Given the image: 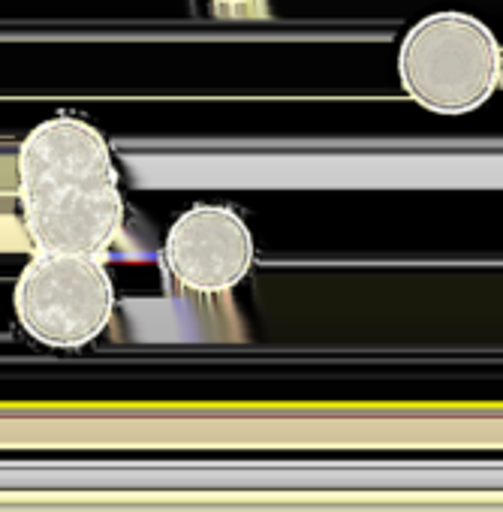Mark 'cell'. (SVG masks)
I'll use <instances>...</instances> for the list:
<instances>
[{
    "label": "cell",
    "instance_id": "3957f363",
    "mask_svg": "<svg viewBox=\"0 0 503 512\" xmlns=\"http://www.w3.org/2000/svg\"><path fill=\"white\" fill-rule=\"evenodd\" d=\"M257 241L247 220L226 205H193L166 232L163 266L169 278L202 296L235 290L254 269Z\"/></svg>",
    "mask_w": 503,
    "mask_h": 512
},
{
    "label": "cell",
    "instance_id": "7a4b0ae2",
    "mask_svg": "<svg viewBox=\"0 0 503 512\" xmlns=\"http://www.w3.org/2000/svg\"><path fill=\"white\" fill-rule=\"evenodd\" d=\"M22 332L49 350H82L115 314V284L100 256L37 253L13 290Z\"/></svg>",
    "mask_w": 503,
    "mask_h": 512
},
{
    "label": "cell",
    "instance_id": "5b68a950",
    "mask_svg": "<svg viewBox=\"0 0 503 512\" xmlns=\"http://www.w3.org/2000/svg\"><path fill=\"white\" fill-rule=\"evenodd\" d=\"M22 229L37 253L100 256L103 260L124 229L121 187H91L25 202Z\"/></svg>",
    "mask_w": 503,
    "mask_h": 512
},
{
    "label": "cell",
    "instance_id": "277c9868",
    "mask_svg": "<svg viewBox=\"0 0 503 512\" xmlns=\"http://www.w3.org/2000/svg\"><path fill=\"white\" fill-rule=\"evenodd\" d=\"M19 205L118 184L109 139L76 115H55L37 124L16 154Z\"/></svg>",
    "mask_w": 503,
    "mask_h": 512
},
{
    "label": "cell",
    "instance_id": "6da1fadb",
    "mask_svg": "<svg viewBox=\"0 0 503 512\" xmlns=\"http://www.w3.org/2000/svg\"><path fill=\"white\" fill-rule=\"evenodd\" d=\"M503 76L494 31L461 10L419 19L398 46L401 91L431 115L461 118L485 106Z\"/></svg>",
    "mask_w": 503,
    "mask_h": 512
},
{
    "label": "cell",
    "instance_id": "8992f818",
    "mask_svg": "<svg viewBox=\"0 0 503 512\" xmlns=\"http://www.w3.org/2000/svg\"><path fill=\"white\" fill-rule=\"evenodd\" d=\"M214 7H226V10H241V7H254L260 0H211Z\"/></svg>",
    "mask_w": 503,
    "mask_h": 512
}]
</instances>
